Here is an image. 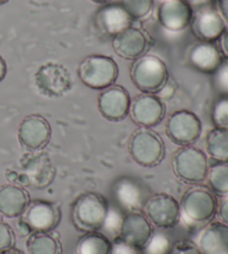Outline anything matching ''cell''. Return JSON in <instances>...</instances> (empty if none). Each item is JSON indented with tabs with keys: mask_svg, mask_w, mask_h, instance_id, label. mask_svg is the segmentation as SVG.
Returning <instances> with one entry per match:
<instances>
[{
	"mask_svg": "<svg viewBox=\"0 0 228 254\" xmlns=\"http://www.w3.org/2000/svg\"><path fill=\"white\" fill-rule=\"evenodd\" d=\"M180 219L188 225H206L217 214L216 195L208 188L196 185L187 190L179 202Z\"/></svg>",
	"mask_w": 228,
	"mask_h": 254,
	"instance_id": "cell-1",
	"label": "cell"
},
{
	"mask_svg": "<svg viewBox=\"0 0 228 254\" xmlns=\"http://www.w3.org/2000/svg\"><path fill=\"white\" fill-rule=\"evenodd\" d=\"M108 199L97 192L79 195L71 205V221L81 232L100 231L108 212Z\"/></svg>",
	"mask_w": 228,
	"mask_h": 254,
	"instance_id": "cell-2",
	"label": "cell"
},
{
	"mask_svg": "<svg viewBox=\"0 0 228 254\" xmlns=\"http://www.w3.org/2000/svg\"><path fill=\"white\" fill-rule=\"evenodd\" d=\"M130 78L141 93L156 94L165 87L168 69L158 57L145 54L134 62L130 68Z\"/></svg>",
	"mask_w": 228,
	"mask_h": 254,
	"instance_id": "cell-3",
	"label": "cell"
},
{
	"mask_svg": "<svg viewBox=\"0 0 228 254\" xmlns=\"http://www.w3.org/2000/svg\"><path fill=\"white\" fill-rule=\"evenodd\" d=\"M209 169L207 155L194 145L181 146L172 157V171L181 182L199 185L206 181Z\"/></svg>",
	"mask_w": 228,
	"mask_h": 254,
	"instance_id": "cell-4",
	"label": "cell"
},
{
	"mask_svg": "<svg viewBox=\"0 0 228 254\" xmlns=\"http://www.w3.org/2000/svg\"><path fill=\"white\" fill-rule=\"evenodd\" d=\"M119 74L117 63L105 55L85 57L78 67V76L83 84L91 89L103 90L115 84Z\"/></svg>",
	"mask_w": 228,
	"mask_h": 254,
	"instance_id": "cell-5",
	"label": "cell"
},
{
	"mask_svg": "<svg viewBox=\"0 0 228 254\" xmlns=\"http://www.w3.org/2000/svg\"><path fill=\"white\" fill-rule=\"evenodd\" d=\"M129 154L134 162L144 167L161 164L165 156V145L161 136L152 128L140 127L130 136Z\"/></svg>",
	"mask_w": 228,
	"mask_h": 254,
	"instance_id": "cell-6",
	"label": "cell"
},
{
	"mask_svg": "<svg viewBox=\"0 0 228 254\" xmlns=\"http://www.w3.org/2000/svg\"><path fill=\"white\" fill-rule=\"evenodd\" d=\"M143 210L150 223L159 230L175 228L180 221L179 202L167 193L149 195Z\"/></svg>",
	"mask_w": 228,
	"mask_h": 254,
	"instance_id": "cell-7",
	"label": "cell"
},
{
	"mask_svg": "<svg viewBox=\"0 0 228 254\" xmlns=\"http://www.w3.org/2000/svg\"><path fill=\"white\" fill-rule=\"evenodd\" d=\"M202 122L195 113L179 110L172 113L168 117L166 123V134L174 142L180 146L193 145L197 142L202 135Z\"/></svg>",
	"mask_w": 228,
	"mask_h": 254,
	"instance_id": "cell-8",
	"label": "cell"
},
{
	"mask_svg": "<svg viewBox=\"0 0 228 254\" xmlns=\"http://www.w3.org/2000/svg\"><path fill=\"white\" fill-rule=\"evenodd\" d=\"M35 83L44 95L59 97L69 92L71 76L65 66L57 63H46L38 68L35 74Z\"/></svg>",
	"mask_w": 228,
	"mask_h": 254,
	"instance_id": "cell-9",
	"label": "cell"
},
{
	"mask_svg": "<svg viewBox=\"0 0 228 254\" xmlns=\"http://www.w3.org/2000/svg\"><path fill=\"white\" fill-rule=\"evenodd\" d=\"M112 196L114 204L127 214L130 212L143 210L149 195L147 189L138 180L129 176H122L113 184Z\"/></svg>",
	"mask_w": 228,
	"mask_h": 254,
	"instance_id": "cell-10",
	"label": "cell"
},
{
	"mask_svg": "<svg viewBox=\"0 0 228 254\" xmlns=\"http://www.w3.org/2000/svg\"><path fill=\"white\" fill-rule=\"evenodd\" d=\"M21 219L33 232H53L60 223V206L47 199H34L29 203Z\"/></svg>",
	"mask_w": 228,
	"mask_h": 254,
	"instance_id": "cell-11",
	"label": "cell"
},
{
	"mask_svg": "<svg viewBox=\"0 0 228 254\" xmlns=\"http://www.w3.org/2000/svg\"><path fill=\"white\" fill-rule=\"evenodd\" d=\"M52 137V128L44 116L34 114L25 117L18 127V140L22 148L35 153L43 149Z\"/></svg>",
	"mask_w": 228,
	"mask_h": 254,
	"instance_id": "cell-12",
	"label": "cell"
},
{
	"mask_svg": "<svg viewBox=\"0 0 228 254\" xmlns=\"http://www.w3.org/2000/svg\"><path fill=\"white\" fill-rule=\"evenodd\" d=\"M165 104L155 94H140L130 103L129 115L134 123L144 128H152L164 120Z\"/></svg>",
	"mask_w": 228,
	"mask_h": 254,
	"instance_id": "cell-13",
	"label": "cell"
},
{
	"mask_svg": "<svg viewBox=\"0 0 228 254\" xmlns=\"http://www.w3.org/2000/svg\"><path fill=\"white\" fill-rule=\"evenodd\" d=\"M130 95L119 85H112L103 89L98 96V110L105 119L119 122L129 115Z\"/></svg>",
	"mask_w": 228,
	"mask_h": 254,
	"instance_id": "cell-14",
	"label": "cell"
},
{
	"mask_svg": "<svg viewBox=\"0 0 228 254\" xmlns=\"http://www.w3.org/2000/svg\"><path fill=\"white\" fill-rule=\"evenodd\" d=\"M194 9L186 0H163L158 6L157 19L164 29L180 33L190 26Z\"/></svg>",
	"mask_w": 228,
	"mask_h": 254,
	"instance_id": "cell-15",
	"label": "cell"
},
{
	"mask_svg": "<svg viewBox=\"0 0 228 254\" xmlns=\"http://www.w3.org/2000/svg\"><path fill=\"white\" fill-rule=\"evenodd\" d=\"M149 47V38L138 27L129 26L113 37V48L116 55L124 60L136 61L145 55Z\"/></svg>",
	"mask_w": 228,
	"mask_h": 254,
	"instance_id": "cell-16",
	"label": "cell"
},
{
	"mask_svg": "<svg viewBox=\"0 0 228 254\" xmlns=\"http://www.w3.org/2000/svg\"><path fill=\"white\" fill-rule=\"evenodd\" d=\"M95 27L100 33L111 37H115L122 30L131 26V18L117 1L103 4L94 17Z\"/></svg>",
	"mask_w": 228,
	"mask_h": 254,
	"instance_id": "cell-17",
	"label": "cell"
},
{
	"mask_svg": "<svg viewBox=\"0 0 228 254\" xmlns=\"http://www.w3.org/2000/svg\"><path fill=\"white\" fill-rule=\"evenodd\" d=\"M191 31L200 42L215 43L227 29L226 22L217 10L211 7L200 9L190 22Z\"/></svg>",
	"mask_w": 228,
	"mask_h": 254,
	"instance_id": "cell-18",
	"label": "cell"
},
{
	"mask_svg": "<svg viewBox=\"0 0 228 254\" xmlns=\"http://www.w3.org/2000/svg\"><path fill=\"white\" fill-rule=\"evenodd\" d=\"M154 231L153 224L144 213L140 211L130 212L125 215L118 237L131 246L144 250L149 240L152 239Z\"/></svg>",
	"mask_w": 228,
	"mask_h": 254,
	"instance_id": "cell-19",
	"label": "cell"
},
{
	"mask_svg": "<svg viewBox=\"0 0 228 254\" xmlns=\"http://www.w3.org/2000/svg\"><path fill=\"white\" fill-rule=\"evenodd\" d=\"M24 173L19 174L18 185H30L36 189H44L53 182L55 170L52 161L46 155H34L22 164Z\"/></svg>",
	"mask_w": 228,
	"mask_h": 254,
	"instance_id": "cell-20",
	"label": "cell"
},
{
	"mask_svg": "<svg viewBox=\"0 0 228 254\" xmlns=\"http://www.w3.org/2000/svg\"><path fill=\"white\" fill-rule=\"evenodd\" d=\"M30 202L29 193L21 185L8 183L0 187V213L3 217H21Z\"/></svg>",
	"mask_w": 228,
	"mask_h": 254,
	"instance_id": "cell-21",
	"label": "cell"
},
{
	"mask_svg": "<svg viewBox=\"0 0 228 254\" xmlns=\"http://www.w3.org/2000/svg\"><path fill=\"white\" fill-rule=\"evenodd\" d=\"M197 246L202 254H228V225L212 221L205 225Z\"/></svg>",
	"mask_w": 228,
	"mask_h": 254,
	"instance_id": "cell-22",
	"label": "cell"
},
{
	"mask_svg": "<svg viewBox=\"0 0 228 254\" xmlns=\"http://www.w3.org/2000/svg\"><path fill=\"white\" fill-rule=\"evenodd\" d=\"M188 62L196 70L204 74H214L224 62V58L215 44L200 42L190 49Z\"/></svg>",
	"mask_w": 228,
	"mask_h": 254,
	"instance_id": "cell-23",
	"label": "cell"
},
{
	"mask_svg": "<svg viewBox=\"0 0 228 254\" xmlns=\"http://www.w3.org/2000/svg\"><path fill=\"white\" fill-rule=\"evenodd\" d=\"M26 248L29 254H62L60 240L53 232H33L27 237Z\"/></svg>",
	"mask_w": 228,
	"mask_h": 254,
	"instance_id": "cell-24",
	"label": "cell"
},
{
	"mask_svg": "<svg viewBox=\"0 0 228 254\" xmlns=\"http://www.w3.org/2000/svg\"><path fill=\"white\" fill-rule=\"evenodd\" d=\"M76 254H112V240L99 231L86 232L77 241Z\"/></svg>",
	"mask_w": 228,
	"mask_h": 254,
	"instance_id": "cell-25",
	"label": "cell"
},
{
	"mask_svg": "<svg viewBox=\"0 0 228 254\" xmlns=\"http://www.w3.org/2000/svg\"><path fill=\"white\" fill-rule=\"evenodd\" d=\"M205 146L215 163H228V129L214 127L206 135Z\"/></svg>",
	"mask_w": 228,
	"mask_h": 254,
	"instance_id": "cell-26",
	"label": "cell"
},
{
	"mask_svg": "<svg viewBox=\"0 0 228 254\" xmlns=\"http://www.w3.org/2000/svg\"><path fill=\"white\" fill-rule=\"evenodd\" d=\"M208 189L216 196L224 197L228 195V163H215L209 165L207 173Z\"/></svg>",
	"mask_w": 228,
	"mask_h": 254,
	"instance_id": "cell-27",
	"label": "cell"
},
{
	"mask_svg": "<svg viewBox=\"0 0 228 254\" xmlns=\"http://www.w3.org/2000/svg\"><path fill=\"white\" fill-rule=\"evenodd\" d=\"M131 20H143L153 11L154 0H116Z\"/></svg>",
	"mask_w": 228,
	"mask_h": 254,
	"instance_id": "cell-28",
	"label": "cell"
},
{
	"mask_svg": "<svg viewBox=\"0 0 228 254\" xmlns=\"http://www.w3.org/2000/svg\"><path fill=\"white\" fill-rule=\"evenodd\" d=\"M126 213L120 210L117 205H109L108 212L106 215V219H105L104 225L102 230L105 231L104 234H106L107 237H113V239L117 238L120 233L121 224L122 221H124V217Z\"/></svg>",
	"mask_w": 228,
	"mask_h": 254,
	"instance_id": "cell-29",
	"label": "cell"
},
{
	"mask_svg": "<svg viewBox=\"0 0 228 254\" xmlns=\"http://www.w3.org/2000/svg\"><path fill=\"white\" fill-rule=\"evenodd\" d=\"M171 246L172 241L165 232L163 231L155 232L154 231L152 239L144 248L143 252L144 254H170Z\"/></svg>",
	"mask_w": 228,
	"mask_h": 254,
	"instance_id": "cell-30",
	"label": "cell"
},
{
	"mask_svg": "<svg viewBox=\"0 0 228 254\" xmlns=\"http://www.w3.org/2000/svg\"><path fill=\"white\" fill-rule=\"evenodd\" d=\"M212 122L214 127L228 129V96L221 95L212 108Z\"/></svg>",
	"mask_w": 228,
	"mask_h": 254,
	"instance_id": "cell-31",
	"label": "cell"
},
{
	"mask_svg": "<svg viewBox=\"0 0 228 254\" xmlns=\"http://www.w3.org/2000/svg\"><path fill=\"white\" fill-rule=\"evenodd\" d=\"M214 87L221 95L228 96V61H224L214 72Z\"/></svg>",
	"mask_w": 228,
	"mask_h": 254,
	"instance_id": "cell-32",
	"label": "cell"
},
{
	"mask_svg": "<svg viewBox=\"0 0 228 254\" xmlns=\"http://www.w3.org/2000/svg\"><path fill=\"white\" fill-rule=\"evenodd\" d=\"M15 232L10 225L0 220V252L15 247Z\"/></svg>",
	"mask_w": 228,
	"mask_h": 254,
	"instance_id": "cell-33",
	"label": "cell"
},
{
	"mask_svg": "<svg viewBox=\"0 0 228 254\" xmlns=\"http://www.w3.org/2000/svg\"><path fill=\"white\" fill-rule=\"evenodd\" d=\"M170 254H202L197 243L190 240H177L172 242L171 250Z\"/></svg>",
	"mask_w": 228,
	"mask_h": 254,
	"instance_id": "cell-34",
	"label": "cell"
},
{
	"mask_svg": "<svg viewBox=\"0 0 228 254\" xmlns=\"http://www.w3.org/2000/svg\"><path fill=\"white\" fill-rule=\"evenodd\" d=\"M112 254H144V252L117 237L112 240Z\"/></svg>",
	"mask_w": 228,
	"mask_h": 254,
	"instance_id": "cell-35",
	"label": "cell"
},
{
	"mask_svg": "<svg viewBox=\"0 0 228 254\" xmlns=\"http://www.w3.org/2000/svg\"><path fill=\"white\" fill-rule=\"evenodd\" d=\"M217 215L220 216L221 222L228 225V195L222 197V201L218 202Z\"/></svg>",
	"mask_w": 228,
	"mask_h": 254,
	"instance_id": "cell-36",
	"label": "cell"
},
{
	"mask_svg": "<svg viewBox=\"0 0 228 254\" xmlns=\"http://www.w3.org/2000/svg\"><path fill=\"white\" fill-rule=\"evenodd\" d=\"M217 11L221 17L228 24V0H216Z\"/></svg>",
	"mask_w": 228,
	"mask_h": 254,
	"instance_id": "cell-37",
	"label": "cell"
},
{
	"mask_svg": "<svg viewBox=\"0 0 228 254\" xmlns=\"http://www.w3.org/2000/svg\"><path fill=\"white\" fill-rule=\"evenodd\" d=\"M220 47L221 53L223 57H225L228 61V29L224 31V34L221 36L220 38Z\"/></svg>",
	"mask_w": 228,
	"mask_h": 254,
	"instance_id": "cell-38",
	"label": "cell"
},
{
	"mask_svg": "<svg viewBox=\"0 0 228 254\" xmlns=\"http://www.w3.org/2000/svg\"><path fill=\"white\" fill-rule=\"evenodd\" d=\"M186 1L189 3V6L193 9L200 10V9L211 7L213 0H186Z\"/></svg>",
	"mask_w": 228,
	"mask_h": 254,
	"instance_id": "cell-39",
	"label": "cell"
},
{
	"mask_svg": "<svg viewBox=\"0 0 228 254\" xmlns=\"http://www.w3.org/2000/svg\"><path fill=\"white\" fill-rule=\"evenodd\" d=\"M17 224H18V232H19L20 237H29V235L33 233V231H31L28 224H27L22 219L18 221Z\"/></svg>",
	"mask_w": 228,
	"mask_h": 254,
	"instance_id": "cell-40",
	"label": "cell"
},
{
	"mask_svg": "<svg viewBox=\"0 0 228 254\" xmlns=\"http://www.w3.org/2000/svg\"><path fill=\"white\" fill-rule=\"evenodd\" d=\"M7 75V64L3 58L0 56V81H2Z\"/></svg>",
	"mask_w": 228,
	"mask_h": 254,
	"instance_id": "cell-41",
	"label": "cell"
},
{
	"mask_svg": "<svg viewBox=\"0 0 228 254\" xmlns=\"http://www.w3.org/2000/svg\"><path fill=\"white\" fill-rule=\"evenodd\" d=\"M0 254H25V253L22 252L21 250H19V249L12 247L10 249H8V250H4L2 252H0Z\"/></svg>",
	"mask_w": 228,
	"mask_h": 254,
	"instance_id": "cell-42",
	"label": "cell"
},
{
	"mask_svg": "<svg viewBox=\"0 0 228 254\" xmlns=\"http://www.w3.org/2000/svg\"><path fill=\"white\" fill-rule=\"evenodd\" d=\"M91 2H95V3H99V4H106L109 2H114L116 1V0H90Z\"/></svg>",
	"mask_w": 228,
	"mask_h": 254,
	"instance_id": "cell-43",
	"label": "cell"
},
{
	"mask_svg": "<svg viewBox=\"0 0 228 254\" xmlns=\"http://www.w3.org/2000/svg\"><path fill=\"white\" fill-rule=\"evenodd\" d=\"M8 1H9V0H0V4H3V3H6Z\"/></svg>",
	"mask_w": 228,
	"mask_h": 254,
	"instance_id": "cell-44",
	"label": "cell"
},
{
	"mask_svg": "<svg viewBox=\"0 0 228 254\" xmlns=\"http://www.w3.org/2000/svg\"><path fill=\"white\" fill-rule=\"evenodd\" d=\"M0 220H3V216H2L1 213H0Z\"/></svg>",
	"mask_w": 228,
	"mask_h": 254,
	"instance_id": "cell-45",
	"label": "cell"
}]
</instances>
